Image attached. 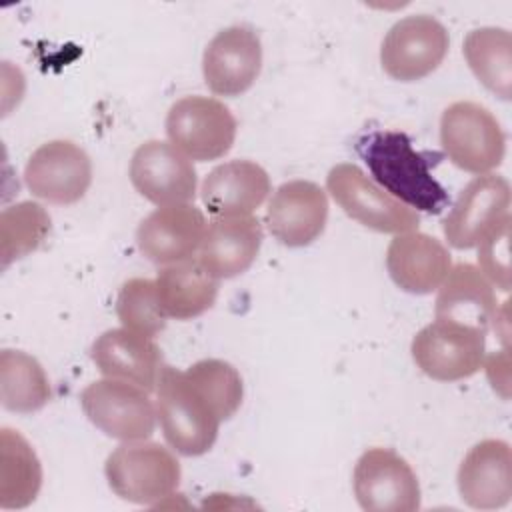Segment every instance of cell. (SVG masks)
<instances>
[{
	"label": "cell",
	"instance_id": "9a60e30c",
	"mask_svg": "<svg viewBox=\"0 0 512 512\" xmlns=\"http://www.w3.org/2000/svg\"><path fill=\"white\" fill-rule=\"evenodd\" d=\"M326 192L310 180H290L276 188L266 208L268 232L288 248L312 244L326 228Z\"/></svg>",
	"mask_w": 512,
	"mask_h": 512
},
{
	"label": "cell",
	"instance_id": "5b68a950",
	"mask_svg": "<svg viewBox=\"0 0 512 512\" xmlns=\"http://www.w3.org/2000/svg\"><path fill=\"white\" fill-rule=\"evenodd\" d=\"M326 190L346 216L370 230L404 234L416 230L420 224L416 210L392 198L352 162L336 164L328 172Z\"/></svg>",
	"mask_w": 512,
	"mask_h": 512
},
{
	"label": "cell",
	"instance_id": "3957f363",
	"mask_svg": "<svg viewBox=\"0 0 512 512\" xmlns=\"http://www.w3.org/2000/svg\"><path fill=\"white\" fill-rule=\"evenodd\" d=\"M104 474L118 498L152 506L172 496L180 484L182 470L178 458L162 444L130 440L108 454Z\"/></svg>",
	"mask_w": 512,
	"mask_h": 512
},
{
	"label": "cell",
	"instance_id": "d6986e66",
	"mask_svg": "<svg viewBox=\"0 0 512 512\" xmlns=\"http://www.w3.org/2000/svg\"><path fill=\"white\" fill-rule=\"evenodd\" d=\"M450 268L448 248L438 238L418 230L396 234L386 250V270L392 282L410 294L438 290Z\"/></svg>",
	"mask_w": 512,
	"mask_h": 512
},
{
	"label": "cell",
	"instance_id": "7402d4cb",
	"mask_svg": "<svg viewBox=\"0 0 512 512\" xmlns=\"http://www.w3.org/2000/svg\"><path fill=\"white\" fill-rule=\"evenodd\" d=\"M498 310L496 294L490 280L478 266L460 262L450 268L438 288L434 316L488 332L494 312Z\"/></svg>",
	"mask_w": 512,
	"mask_h": 512
},
{
	"label": "cell",
	"instance_id": "603a6c76",
	"mask_svg": "<svg viewBox=\"0 0 512 512\" xmlns=\"http://www.w3.org/2000/svg\"><path fill=\"white\" fill-rule=\"evenodd\" d=\"M154 282L164 314L174 320H192L204 314L214 306L218 296V278L198 258L164 266Z\"/></svg>",
	"mask_w": 512,
	"mask_h": 512
},
{
	"label": "cell",
	"instance_id": "83f0119b",
	"mask_svg": "<svg viewBox=\"0 0 512 512\" xmlns=\"http://www.w3.org/2000/svg\"><path fill=\"white\" fill-rule=\"evenodd\" d=\"M186 378L216 406L222 420L232 418L244 398L240 372L218 358H204L184 370Z\"/></svg>",
	"mask_w": 512,
	"mask_h": 512
},
{
	"label": "cell",
	"instance_id": "d4e9b609",
	"mask_svg": "<svg viewBox=\"0 0 512 512\" xmlns=\"http://www.w3.org/2000/svg\"><path fill=\"white\" fill-rule=\"evenodd\" d=\"M468 68L482 86L510 100L512 94V38L506 28L484 26L468 32L462 46Z\"/></svg>",
	"mask_w": 512,
	"mask_h": 512
},
{
	"label": "cell",
	"instance_id": "30bf717a",
	"mask_svg": "<svg viewBox=\"0 0 512 512\" xmlns=\"http://www.w3.org/2000/svg\"><path fill=\"white\" fill-rule=\"evenodd\" d=\"M356 502L368 512H414L420 484L412 466L390 448H368L354 466Z\"/></svg>",
	"mask_w": 512,
	"mask_h": 512
},
{
	"label": "cell",
	"instance_id": "8992f818",
	"mask_svg": "<svg viewBox=\"0 0 512 512\" xmlns=\"http://www.w3.org/2000/svg\"><path fill=\"white\" fill-rule=\"evenodd\" d=\"M236 118L230 108L210 96H184L166 114V134L174 148L198 162L218 160L236 140Z\"/></svg>",
	"mask_w": 512,
	"mask_h": 512
},
{
	"label": "cell",
	"instance_id": "277c9868",
	"mask_svg": "<svg viewBox=\"0 0 512 512\" xmlns=\"http://www.w3.org/2000/svg\"><path fill=\"white\" fill-rule=\"evenodd\" d=\"M440 144L448 160L470 174H490L506 154V136L482 104L460 100L440 116Z\"/></svg>",
	"mask_w": 512,
	"mask_h": 512
},
{
	"label": "cell",
	"instance_id": "2e32d148",
	"mask_svg": "<svg viewBox=\"0 0 512 512\" xmlns=\"http://www.w3.org/2000/svg\"><path fill=\"white\" fill-rule=\"evenodd\" d=\"M208 222L194 204L162 206L150 212L136 230V244L144 258L168 266L198 252Z\"/></svg>",
	"mask_w": 512,
	"mask_h": 512
},
{
	"label": "cell",
	"instance_id": "7a4b0ae2",
	"mask_svg": "<svg viewBox=\"0 0 512 512\" xmlns=\"http://www.w3.org/2000/svg\"><path fill=\"white\" fill-rule=\"evenodd\" d=\"M156 414L166 442L182 456H202L218 438L222 418L184 370L162 368L156 384Z\"/></svg>",
	"mask_w": 512,
	"mask_h": 512
},
{
	"label": "cell",
	"instance_id": "44dd1931",
	"mask_svg": "<svg viewBox=\"0 0 512 512\" xmlns=\"http://www.w3.org/2000/svg\"><path fill=\"white\" fill-rule=\"evenodd\" d=\"M262 246V226L256 216L214 218L198 248L200 264L218 280L246 272Z\"/></svg>",
	"mask_w": 512,
	"mask_h": 512
},
{
	"label": "cell",
	"instance_id": "ffe728a7",
	"mask_svg": "<svg viewBox=\"0 0 512 512\" xmlns=\"http://www.w3.org/2000/svg\"><path fill=\"white\" fill-rule=\"evenodd\" d=\"M268 172L252 160L218 164L202 182L200 198L214 218L252 216L270 194Z\"/></svg>",
	"mask_w": 512,
	"mask_h": 512
},
{
	"label": "cell",
	"instance_id": "e0dca14e",
	"mask_svg": "<svg viewBox=\"0 0 512 512\" xmlns=\"http://www.w3.org/2000/svg\"><path fill=\"white\" fill-rule=\"evenodd\" d=\"M458 492L464 504L476 510L504 508L512 498V452L500 438L474 444L460 462Z\"/></svg>",
	"mask_w": 512,
	"mask_h": 512
},
{
	"label": "cell",
	"instance_id": "5bb4252c",
	"mask_svg": "<svg viewBox=\"0 0 512 512\" xmlns=\"http://www.w3.org/2000/svg\"><path fill=\"white\" fill-rule=\"evenodd\" d=\"M262 68V44L250 26L220 30L202 54V74L210 92L234 98L252 88Z\"/></svg>",
	"mask_w": 512,
	"mask_h": 512
},
{
	"label": "cell",
	"instance_id": "4fadbf2b",
	"mask_svg": "<svg viewBox=\"0 0 512 512\" xmlns=\"http://www.w3.org/2000/svg\"><path fill=\"white\" fill-rule=\"evenodd\" d=\"M506 216H510L508 180L498 174H480L458 194L442 230L452 248L470 250Z\"/></svg>",
	"mask_w": 512,
	"mask_h": 512
},
{
	"label": "cell",
	"instance_id": "cb8c5ba5",
	"mask_svg": "<svg viewBox=\"0 0 512 512\" xmlns=\"http://www.w3.org/2000/svg\"><path fill=\"white\" fill-rule=\"evenodd\" d=\"M42 486V466L28 440L12 428L0 430V508L30 506Z\"/></svg>",
	"mask_w": 512,
	"mask_h": 512
},
{
	"label": "cell",
	"instance_id": "f546056e",
	"mask_svg": "<svg viewBox=\"0 0 512 512\" xmlns=\"http://www.w3.org/2000/svg\"><path fill=\"white\" fill-rule=\"evenodd\" d=\"M508 240H510V216H506L476 246L478 248L480 272L490 280V284H496V288H500L502 292L510 290Z\"/></svg>",
	"mask_w": 512,
	"mask_h": 512
},
{
	"label": "cell",
	"instance_id": "f1b7e54d",
	"mask_svg": "<svg viewBox=\"0 0 512 512\" xmlns=\"http://www.w3.org/2000/svg\"><path fill=\"white\" fill-rule=\"evenodd\" d=\"M116 316L124 328L142 336H158L166 326V314L158 302L156 282L150 278H130L116 298Z\"/></svg>",
	"mask_w": 512,
	"mask_h": 512
},
{
	"label": "cell",
	"instance_id": "8fae6325",
	"mask_svg": "<svg viewBox=\"0 0 512 512\" xmlns=\"http://www.w3.org/2000/svg\"><path fill=\"white\" fill-rule=\"evenodd\" d=\"M128 174L134 190L158 208L194 202L196 168L170 142L148 140L140 144L132 154Z\"/></svg>",
	"mask_w": 512,
	"mask_h": 512
},
{
	"label": "cell",
	"instance_id": "9c48e42d",
	"mask_svg": "<svg viewBox=\"0 0 512 512\" xmlns=\"http://www.w3.org/2000/svg\"><path fill=\"white\" fill-rule=\"evenodd\" d=\"M448 46V30L434 16H406L386 32L380 46V64L390 78L416 82L430 76L444 62Z\"/></svg>",
	"mask_w": 512,
	"mask_h": 512
},
{
	"label": "cell",
	"instance_id": "ac0fdd59",
	"mask_svg": "<svg viewBox=\"0 0 512 512\" xmlns=\"http://www.w3.org/2000/svg\"><path fill=\"white\" fill-rule=\"evenodd\" d=\"M90 358L104 378L132 382L146 392H154L164 368L162 352L154 338L128 328L102 332L90 348Z\"/></svg>",
	"mask_w": 512,
	"mask_h": 512
},
{
	"label": "cell",
	"instance_id": "484cf974",
	"mask_svg": "<svg viewBox=\"0 0 512 512\" xmlns=\"http://www.w3.org/2000/svg\"><path fill=\"white\" fill-rule=\"evenodd\" d=\"M52 396L42 364L22 350L0 352V402L6 410L32 414Z\"/></svg>",
	"mask_w": 512,
	"mask_h": 512
},
{
	"label": "cell",
	"instance_id": "52a82bcc",
	"mask_svg": "<svg viewBox=\"0 0 512 512\" xmlns=\"http://www.w3.org/2000/svg\"><path fill=\"white\" fill-rule=\"evenodd\" d=\"M420 372L438 382H456L474 376L486 358V332L434 320L416 332L410 344Z\"/></svg>",
	"mask_w": 512,
	"mask_h": 512
},
{
	"label": "cell",
	"instance_id": "6da1fadb",
	"mask_svg": "<svg viewBox=\"0 0 512 512\" xmlns=\"http://www.w3.org/2000/svg\"><path fill=\"white\" fill-rule=\"evenodd\" d=\"M354 146L374 182L392 198L426 214H440L450 204L448 192L432 174L440 154L416 150L406 132L372 130Z\"/></svg>",
	"mask_w": 512,
	"mask_h": 512
},
{
	"label": "cell",
	"instance_id": "ba28073f",
	"mask_svg": "<svg viewBox=\"0 0 512 512\" xmlns=\"http://www.w3.org/2000/svg\"><path fill=\"white\" fill-rule=\"evenodd\" d=\"M144 388L104 378L90 382L80 394V406L86 418L106 436L130 442L146 440L156 428V406Z\"/></svg>",
	"mask_w": 512,
	"mask_h": 512
},
{
	"label": "cell",
	"instance_id": "7c38bea8",
	"mask_svg": "<svg viewBox=\"0 0 512 512\" xmlns=\"http://www.w3.org/2000/svg\"><path fill=\"white\" fill-rule=\"evenodd\" d=\"M26 188L40 200L68 206L84 198L92 184V160L70 140L38 146L24 168Z\"/></svg>",
	"mask_w": 512,
	"mask_h": 512
},
{
	"label": "cell",
	"instance_id": "4316f807",
	"mask_svg": "<svg viewBox=\"0 0 512 512\" xmlns=\"http://www.w3.org/2000/svg\"><path fill=\"white\" fill-rule=\"evenodd\" d=\"M50 232V214L38 202L24 200L12 204L0 214V260L8 268L34 252Z\"/></svg>",
	"mask_w": 512,
	"mask_h": 512
}]
</instances>
